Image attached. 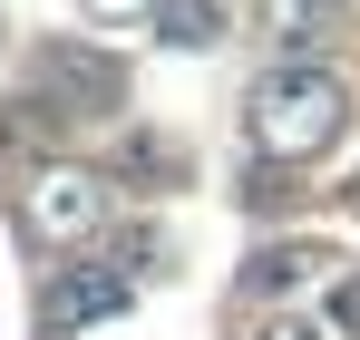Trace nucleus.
Returning a JSON list of instances; mask_svg holds the SVG:
<instances>
[{
  "instance_id": "7",
  "label": "nucleus",
  "mask_w": 360,
  "mask_h": 340,
  "mask_svg": "<svg viewBox=\"0 0 360 340\" xmlns=\"http://www.w3.org/2000/svg\"><path fill=\"white\" fill-rule=\"evenodd\" d=\"M156 30H166L176 49H214V39H224V10H214V0H156Z\"/></svg>"
},
{
  "instance_id": "3",
  "label": "nucleus",
  "mask_w": 360,
  "mask_h": 340,
  "mask_svg": "<svg viewBox=\"0 0 360 340\" xmlns=\"http://www.w3.org/2000/svg\"><path fill=\"white\" fill-rule=\"evenodd\" d=\"M127 292H136L127 263H68L59 282H49V301H39V321L68 340V331H88V321H108V311H127Z\"/></svg>"
},
{
  "instance_id": "4",
  "label": "nucleus",
  "mask_w": 360,
  "mask_h": 340,
  "mask_svg": "<svg viewBox=\"0 0 360 340\" xmlns=\"http://www.w3.org/2000/svg\"><path fill=\"white\" fill-rule=\"evenodd\" d=\"M98 224H108V185H98V175L59 166V175L30 185V233H49V243H88Z\"/></svg>"
},
{
  "instance_id": "1",
  "label": "nucleus",
  "mask_w": 360,
  "mask_h": 340,
  "mask_svg": "<svg viewBox=\"0 0 360 340\" xmlns=\"http://www.w3.org/2000/svg\"><path fill=\"white\" fill-rule=\"evenodd\" d=\"M243 126H253V146H263V156L311 166V156H321V146L351 126V88H341L321 58H283V68H263V78H253Z\"/></svg>"
},
{
  "instance_id": "9",
  "label": "nucleus",
  "mask_w": 360,
  "mask_h": 340,
  "mask_svg": "<svg viewBox=\"0 0 360 340\" xmlns=\"http://www.w3.org/2000/svg\"><path fill=\"white\" fill-rule=\"evenodd\" d=\"M88 10H146V0H88Z\"/></svg>"
},
{
  "instance_id": "2",
  "label": "nucleus",
  "mask_w": 360,
  "mask_h": 340,
  "mask_svg": "<svg viewBox=\"0 0 360 340\" xmlns=\"http://www.w3.org/2000/svg\"><path fill=\"white\" fill-rule=\"evenodd\" d=\"M30 107L59 126H108L127 107V68L88 39H49V49H30Z\"/></svg>"
},
{
  "instance_id": "6",
  "label": "nucleus",
  "mask_w": 360,
  "mask_h": 340,
  "mask_svg": "<svg viewBox=\"0 0 360 340\" xmlns=\"http://www.w3.org/2000/svg\"><path fill=\"white\" fill-rule=\"evenodd\" d=\"M321 282V253L311 243H273V253H253V273H243V292H302Z\"/></svg>"
},
{
  "instance_id": "5",
  "label": "nucleus",
  "mask_w": 360,
  "mask_h": 340,
  "mask_svg": "<svg viewBox=\"0 0 360 340\" xmlns=\"http://www.w3.org/2000/svg\"><path fill=\"white\" fill-rule=\"evenodd\" d=\"M253 20H263V39L283 58H321L351 30V0H253Z\"/></svg>"
},
{
  "instance_id": "8",
  "label": "nucleus",
  "mask_w": 360,
  "mask_h": 340,
  "mask_svg": "<svg viewBox=\"0 0 360 340\" xmlns=\"http://www.w3.org/2000/svg\"><path fill=\"white\" fill-rule=\"evenodd\" d=\"M263 340H331V331H321V321H273Z\"/></svg>"
}]
</instances>
